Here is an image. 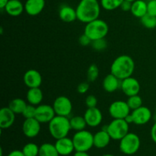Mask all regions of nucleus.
Here are the masks:
<instances>
[{
	"instance_id": "nucleus-1",
	"label": "nucleus",
	"mask_w": 156,
	"mask_h": 156,
	"mask_svg": "<svg viewBox=\"0 0 156 156\" xmlns=\"http://www.w3.org/2000/svg\"><path fill=\"white\" fill-rule=\"evenodd\" d=\"M101 7L98 0H80L76 9L77 19L86 24L98 19L101 14Z\"/></svg>"
},
{
	"instance_id": "nucleus-2",
	"label": "nucleus",
	"mask_w": 156,
	"mask_h": 156,
	"mask_svg": "<svg viewBox=\"0 0 156 156\" xmlns=\"http://www.w3.org/2000/svg\"><path fill=\"white\" fill-rule=\"evenodd\" d=\"M135 70V62L133 58L128 55L117 56L111 66V73L120 80L132 76Z\"/></svg>"
},
{
	"instance_id": "nucleus-3",
	"label": "nucleus",
	"mask_w": 156,
	"mask_h": 156,
	"mask_svg": "<svg viewBox=\"0 0 156 156\" xmlns=\"http://www.w3.org/2000/svg\"><path fill=\"white\" fill-rule=\"evenodd\" d=\"M48 124L49 132L56 140L66 137L72 129L69 119L67 117L56 115Z\"/></svg>"
},
{
	"instance_id": "nucleus-4",
	"label": "nucleus",
	"mask_w": 156,
	"mask_h": 156,
	"mask_svg": "<svg viewBox=\"0 0 156 156\" xmlns=\"http://www.w3.org/2000/svg\"><path fill=\"white\" fill-rule=\"evenodd\" d=\"M109 31V27L106 21L101 19L94 20L85 25L84 33L88 35L91 41L105 38Z\"/></svg>"
},
{
	"instance_id": "nucleus-5",
	"label": "nucleus",
	"mask_w": 156,
	"mask_h": 156,
	"mask_svg": "<svg viewBox=\"0 0 156 156\" xmlns=\"http://www.w3.org/2000/svg\"><path fill=\"white\" fill-rule=\"evenodd\" d=\"M75 151L88 152L94 146V135L88 130L77 131L73 137Z\"/></svg>"
},
{
	"instance_id": "nucleus-6",
	"label": "nucleus",
	"mask_w": 156,
	"mask_h": 156,
	"mask_svg": "<svg viewBox=\"0 0 156 156\" xmlns=\"http://www.w3.org/2000/svg\"><path fill=\"white\" fill-rule=\"evenodd\" d=\"M141 145L140 138L134 133H128L120 140L119 149L124 155H132L139 151Z\"/></svg>"
},
{
	"instance_id": "nucleus-7",
	"label": "nucleus",
	"mask_w": 156,
	"mask_h": 156,
	"mask_svg": "<svg viewBox=\"0 0 156 156\" xmlns=\"http://www.w3.org/2000/svg\"><path fill=\"white\" fill-rule=\"evenodd\" d=\"M129 125L125 119H114L106 126L105 129L109 133L111 140L120 141L129 133Z\"/></svg>"
},
{
	"instance_id": "nucleus-8",
	"label": "nucleus",
	"mask_w": 156,
	"mask_h": 156,
	"mask_svg": "<svg viewBox=\"0 0 156 156\" xmlns=\"http://www.w3.org/2000/svg\"><path fill=\"white\" fill-rule=\"evenodd\" d=\"M53 108L56 115L68 117L73 111V104L69 98L62 95L55 99L53 104Z\"/></svg>"
},
{
	"instance_id": "nucleus-9",
	"label": "nucleus",
	"mask_w": 156,
	"mask_h": 156,
	"mask_svg": "<svg viewBox=\"0 0 156 156\" xmlns=\"http://www.w3.org/2000/svg\"><path fill=\"white\" fill-rule=\"evenodd\" d=\"M130 111L127 102L124 101H115L108 108L110 115L113 119H125L130 114Z\"/></svg>"
},
{
	"instance_id": "nucleus-10",
	"label": "nucleus",
	"mask_w": 156,
	"mask_h": 156,
	"mask_svg": "<svg viewBox=\"0 0 156 156\" xmlns=\"http://www.w3.org/2000/svg\"><path fill=\"white\" fill-rule=\"evenodd\" d=\"M132 117L133 123L136 125H145L150 121L152 118V111L149 108L145 106H141L137 109L133 110L130 113Z\"/></svg>"
},
{
	"instance_id": "nucleus-11",
	"label": "nucleus",
	"mask_w": 156,
	"mask_h": 156,
	"mask_svg": "<svg viewBox=\"0 0 156 156\" xmlns=\"http://www.w3.org/2000/svg\"><path fill=\"white\" fill-rule=\"evenodd\" d=\"M56 116L53 106L48 105H40L37 106L35 118L41 123H49Z\"/></svg>"
},
{
	"instance_id": "nucleus-12",
	"label": "nucleus",
	"mask_w": 156,
	"mask_h": 156,
	"mask_svg": "<svg viewBox=\"0 0 156 156\" xmlns=\"http://www.w3.org/2000/svg\"><path fill=\"white\" fill-rule=\"evenodd\" d=\"M140 88H141V86L139 81L132 76L121 81L120 89L122 90L123 94L128 97L139 94Z\"/></svg>"
},
{
	"instance_id": "nucleus-13",
	"label": "nucleus",
	"mask_w": 156,
	"mask_h": 156,
	"mask_svg": "<svg viewBox=\"0 0 156 156\" xmlns=\"http://www.w3.org/2000/svg\"><path fill=\"white\" fill-rule=\"evenodd\" d=\"M41 123L36 118L25 119L22 124V132L27 138H34L41 132Z\"/></svg>"
},
{
	"instance_id": "nucleus-14",
	"label": "nucleus",
	"mask_w": 156,
	"mask_h": 156,
	"mask_svg": "<svg viewBox=\"0 0 156 156\" xmlns=\"http://www.w3.org/2000/svg\"><path fill=\"white\" fill-rule=\"evenodd\" d=\"M83 117L86 121L87 126L90 127H96L99 126L103 120V114L97 107L88 108L85 111Z\"/></svg>"
},
{
	"instance_id": "nucleus-15",
	"label": "nucleus",
	"mask_w": 156,
	"mask_h": 156,
	"mask_svg": "<svg viewBox=\"0 0 156 156\" xmlns=\"http://www.w3.org/2000/svg\"><path fill=\"white\" fill-rule=\"evenodd\" d=\"M24 83L29 88H40L42 84V76L36 69H29L24 73L23 77Z\"/></svg>"
},
{
	"instance_id": "nucleus-16",
	"label": "nucleus",
	"mask_w": 156,
	"mask_h": 156,
	"mask_svg": "<svg viewBox=\"0 0 156 156\" xmlns=\"http://www.w3.org/2000/svg\"><path fill=\"white\" fill-rule=\"evenodd\" d=\"M54 145L59 155L61 156L69 155L73 153V151H75L73 139H70L67 136L56 140Z\"/></svg>"
},
{
	"instance_id": "nucleus-17",
	"label": "nucleus",
	"mask_w": 156,
	"mask_h": 156,
	"mask_svg": "<svg viewBox=\"0 0 156 156\" xmlns=\"http://www.w3.org/2000/svg\"><path fill=\"white\" fill-rule=\"evenodd\" d=\"M15 121V114L9 107H5L0 110V128L2 129L10 128Z\"/></svg>"
},
{
	"instance_id": "nucleus-18",
	"label": "nucleus",
	"mask_w": 156,
	"mask_h": 156,
	"mask_svg": "<svg viewBox=\"0 0 156 156\" xmlns=\"http://www.w3.org/2000/svg\"><path fill=\"white\" fill-rule=\"evenodd\" d=\"M45 5V0H27L24 3V11L30 16H36L43 12Z\"/></svg>"
},
{
	"instance_id": "nucleus-19",
	"label": "nucleus",
	"mask_w": 156,
	"mask_h": 156,
	"mask_svg": "<svg viewBox=\"0 0 156 156\" xmlns=\"http://www.w3.org/2000/svg\"><path fill=\"white\" fill-rule=\"evenodd\" d=\"M121 80L116 77L112 73L107 75L102 82L104 90L108 93H113L120 88Z\"/></svg>"
},
{
	"instance_id": "nucleus-20",
	"label": "nucleus",
	"mask_w": 156,
	"mask_h": 156,
	"mask_svg": "<svg viewBox=\"0 0 156 156\" xmlns=\"http://www.w3.org/2000/svg\"><path fill=\"white\" fill-rule=\"evenodd\" d=\"M59 17L66 23H71L77 19L76 9L69 5H63L59 9Z\"/></svg>"
},
{
	"instance_id": "nucleus-21",
	"label": "nucleus",
	"mask_w": 156,
	"mask_h": 156,
	"mask_svg": "<svg viewBox=\"0 0 156 156\" xmlns=\"http://www.w3.org/2000/svg\"><path fill=\"white\" fill-rule=\"evenodd\" d=\"M5 11L10 16L18 17L24 11V5H23L21 0H9L5 8Z\"/></svg>"
},
{
	"instance_id": "nucleus-22",
	"label": "nucleus",
	"mask_w": 156,
	"mask_h": 156,
	"mask_svg": "<svg viewBox=\"0 0 156 156\" xmlns=\"http://www.w3.org/2000/svg\"><path fill=\"white\" fill-rule=\"evenodd\" d=\"M111 140L108 131L103 129L94 135V146L98 149H104L110 144Z\"/></svg>"
},
{
	"instance_id": "nucleus-23",
	"label": "nucleus",
	"mask_w": 156,
	"mask_h": 156,
	"mask_svg": "<svg viewBox=\"0 0 156 156\" xmlns=\"http://www.w3.org/2000/svg\"><path fill=\"white\" fill-rule=\"evenodd\" d=\"M27 103L30 105L38 106L41 104L44 99V94L40 88H29L26 95Z\"/></svg>"
},
{
	"instance_id": "nucleus-24",
	"label": "nucleus",
	"mask_w": 156,
	"mask_h": 156,
	"mask_svg": "<svg viewBox=\"0 0 156 156\" xmlns=\"http://www.w3.org/2000/svg\"><path fill=\"white\" fill-rule=\"evenodd\" d=\"M130 12L136 18H141L148 12L147 2L145 0H136L132 2Z\"/></svg>"
},
{
	"instance_id": "nucleus-25",
	"label": "nucleus",
	"mask_w": 156,
	"mask_h": 156,
	"mask_svg": "<svg viewBox=\"0 0 156 156\" xmlns=\"http://www.w3.org/2000/svg\"><path fill=\"white\" fill-rule=\"evenodd\" d=\"M27 105V102L22 98H14L9 102V108L15 113V114H22L23 111Z\"/></svg>"
},
{
	"instance_id": "nucleus-26",
	"label": "nucleus",
	"mask_w": 156,
	"mask_h": 156,
	"mask_svg": "<svg viewBox=\"0 0 156 156\" xmlns=\"http://www.w3.org/2000/svg\"><path fill=\"white\" fill-rule=\"evenodd\" d=\"M38 156H59L55 145L46 143L40 146Z\"/></svg>"
},
{
	"instance_id": "nucleus-27",
	"label": "nucleus",
	"mask_w": 156,
	"mask_h": 156,
	"mask_svg": "<svg viewBox=\"0 0 156 156\" xmlns=\"http://www.w3.org/2000/svg\"><path fill=\"white\" fill-rule=\"evenodd\" d=\"M69 121L72 129H74L76 132L85 129L87 126L86 121L84 117H81V116H75L69 119Z\"/></svg>"
},
{
	"instance_id": "nucleus-28",
	"label": "nucleus",
	"mask_w": 156,
	"mask_h": 156,
	"mask_svg": "<svg viewBox=\"0 0 156 156\" xmlns=\"http://www.w3.org/2000/svg\"><path fill=\"white\" fill-rule=\"evenodd\" d=\"M123 1L124 0H101L100 3L105 10L113 11L120 8Z\"/></svg>"
},
{
	"instance_id": "nucleus-29",
	"label": "nucleus",
	"mask_w": 156,
	"mask_h": 156,
	"mask_svg": "<svg viewBox=\"0 0 156 156\" xmlns=\"http://www.w3.org/2000/svg\"><path fill=\"white\" fill-rule=\"evenodd\" d=\"M40 146L34 143H29L24 145L22 152L24 156H38L39 155Z\"/></svg>"
},
{
	"instance_id": "nucleus-30",
	"label": "nucleus",
	"mask_w": 156,
	"mask_h": 156,
	"mask_svg": "<svg viewBox=\"0 0 156 156\" xmlns=\"http://www.w3.org/2000/svg\"><path fill=\"white\" fill-rule=\"evenodd\" d=\"M141 23L147 29H154L156 27V17L146 14L140 18Z\"/></svg>"
},
{
	"instance_id": "nucleus-31",
	"label": "nucleus",
	"mask_w": 156,
	"mask_h": 156,
	"mask_svg": "<svg viewBox=\"0 0 156 156\" xmlns=\"http://www.w3.org/2000/svg\"><path fill=\"white\" fill-rule=\"evenodd\" d=\"M126 102H127L131 111H133V110L137 109V108L143 106V99L139 94L128 97Z\"/></svg>"
},
{
	"instance_id": "nucleus-32",
	"label": "nucleus",
	"mask_w": 156,
	"mask_h": 156,
	"mask_svg": "<svg viewBox=\"0 0 156 156\" xmlns=\"http://www.w3.org/2000/svg\"><path fill=\"white\" fill-rule=\"evenodd\" d=\"M99 76V69L96 64H91L89 66L87 71V79L90 82H93L96 81Z\"/></svg>"
},
{
	"instance_id": "nucleus-33",
	"label": "nucleus",
	"mask_w": 156,
	"mask_h": 156,
	"mask_svg": "<svg viewBox=\"0 0 156 156\" xmlns=\"http://www.w3.org/2000/svg\"><path fill=\"white\" fill-rule=\"evenodd\" d=\"M36 109H37L36 106L30 105V104H27V105L26 106L25 109H24V111H23L21 115H22L25 119L35 118V115H36Z\"/></svg>"
},
{
	"instance_id": "nucleus-34",
	"label": "nucleus",
	"mask_w": 156,
	"mask_h": 156,
	"mask_svg": "<svg viewBox=\"0 0 156 156\" xmlns=\"http://www.w3.org/2000/svg\"><path fill=\"white\" fill-rule=\"evenodd\" d=\"M91 47L94 50L97 51H102V50H105L108 47V43H107L105 38H102V39L95 40L91 42Z\"/></svg>"
},
{
	"instance_id": "nucleus-35",
	"label": "nucleus",
	"mask_w": 156,
	"mask_h": 156,
	"mask_svg": "<svg viewBox=\"0 0 156 156\" xmlns=\"http://www.w3.org/2000/svg\"><path fill=\"white\" fill-rule=\"evenodd\" d=\"M85 105L88 107V108H95L97 107L98 105V99L93 94L91 95H88V97L85 98Z\"/></svg>"
},
{
	"instance_id": "nucleus-36",
	"label": "nucleus",
	"mask_w": 156,
	"mask_h": 156,
	"mask_svg": "<svg viewBox=\"0 0 156 156\" xmlns=\"http://www.w3.org/2000/svg\"><path fill=\"white\" fill-rule=\"evenodd\" d=\"M148 14L156 17V0H150L147 2Z\"/></svg>"
},
{
	"instance_id": "nucleus-37",
	"label": "nucleus",
	"mask_w": 156,
	"mask_h": 156,
	"mask_svg": "<svg viewBox=\"0 0 156 156\" xmlns=\"http://www.w3.org/2000/svg\"><path fill=\"white\" fill-rule=\"evenodd\" d=\"M79 44H80L82 46H83V47H87V46L91 44L92 41H91V38H90L88 35H86L85 33H84L83 34H82L80 37H79Z\"/></svg>"
},
{
	"instance_id": "nucleus-38",
	"label": "nucleus",
	"mask_w": 156,
	"mask_h": 156,
	"mask_svg": "<svg viewBox=\"0 0 156 156\" xmlns=\"http://www.w3.org/2000/svg\"><path fill=\"white\" fill-rule=\"evenodd\" d=\"M89 84L88 82H81L77 86V91L79 94H85L88 91V89H89Z\"/></svg>"
},
{
	"instance_id": "nucleus-39",
	"label": "nucleus",
	"mask_w": 156,
	"mask_h": 156,
	"mask_svg": "<svg viewBox=\"0 0 156 156\" xmlns=\"http://www.w3.org/2000/svg\"><path fill=\"white\" fill-rule=\"evenodd\" d=\"M120 8L121 9L122 11H123V12H130L131 8H132V2L129 1H126V0H124V1L122 2Z\"/></svg>"
},
{
	"instance_id": "nucleus-40",
	"label": "nucleus",
	"mask_w": 156,
	"mask_h": 156,
	"mask_svg": "<svg viewBox=\"0 0 156 156\" xmlns=\"http://www.w3.org/2000/svg\"><path fill=\"white\" fill-rule=\"evenodd\" d=\"M150 134H151V138H152V140H153L154 143H156V121L153 124V126H152V128H151Z\"/></svg>"
},
{
	"instance_id": "nucleus-41",
	"label": "nucleus",
	"mask_w": 156,
	"mask_h": 156,
	"mask_svg": "<svg viewBox=\"0 0 156 156\" xmlns=\"http://www.w3.org/2000/svg\"><path fill=\"white\" fill-rule=\"evenodd\" d=\"M7 156H24V153H23L22 151L21 150H13L11 152H9V154Z\"/></svg>"
},
{
	"instance_id": "nucleus-42",
	"label": "nucleus",
	"mask_w": 156,
	"mask_h": 156,
	"mask_svg": "<svg viewBox=\"0 0 156 156\" xmlns=\"http://www.w3.org/2000/svg\"><path fill=\"white\" fill-rule=\"evenodd\" d=\"M73 156H90V155L88 153V152H77V151H76Z\"/></svg>"
},
{
	"instance_id": "nucleus-43",
	"label": "nucleus",
	"mask_w": 156,
	"mask_h": 156,
	"mask_svg": "<svg viewBox=\"0 0 156 156\" xmlns=\"http://www.w3.org/2000/svg\"><path fill=\"white\" fill-rule=\"evenodd\" d=\"M9 2V0H0V9H5L6 5L8 4V2Z\"/></svg>"
},
{
	"instance_id": "nucleus-44",
	"label": "nucleus",
	"mask_w": 156,
	"mask_h": 156,
	"mask_svg": "<svg viewBox=\"0 0 156 156\" xmlns=\"http://www.w3.org/2000/svg\"><path fill=\"white\" fill-rule=\"evenodd\" d=\"M102 156H114V155H112V154H105V155H103Z\"/></svg>"
},
{
	"instance_id": "nucleus-45",
	"label": "nucleus",
	"mask_w": 156,
	"mask_h": 156,
	"mask_svg": "<svg viewBox=\"0 0 156 156\" xmlns=\"http://www.w3.org/2000/svg\"><path fill=\"white\" fill-rule=\"evenodd\" d=\"M126 1H129V2H133L136 1V0H126Z\"/></svg>"
},
{
	"instance_id": "nucleus-46",
	"label": "nucleus",
	"mask_w": 156,
	"mask_h": 156,
	"mask_svg": "<svg viewBox=\"0 0 156 156\" xmlns=\"http://www.w3.org/2000/svg\"><path fill=\"white\" fill-rule=\"evenodd\" d=\"M155 115H156V105H155Z\"/></svg>"
},
{
	"instance_id": "nucleus-47",
	"label": "nucleus",
	"mask_w": 156,
	"mask_h": 156,
	"mask_svg": "<svg viewBox=\"0 0 156 156\" xmlns=\"http://www.w3.org/2000/svg\"><path fill=\"white\" fill-rule=\"evenodd\" d=\"M146 1H150V0H146Z\"/></svg>"
},
{
	"instance_id": "nucleus-48",
	"label": "nucleus",
	"mask_w": 156,
	"mask_h": 156,
	"mask_svg": "<svg viewBox=\"0 0 156 156\" xmlns=\"http://www.w3.org/2000/svg\"></svg>"
}]
</instances>
